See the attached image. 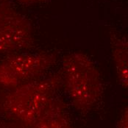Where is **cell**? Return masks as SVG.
<instances>
[{"label": "cell", "instance_id": "ba28073f", "mask_svg": "<svg viewBox=\"0 0 128 128\" xmlns=\"http://www.w3.org/2000/svg\"><path fill=\"white\" fill-rule=\"evenodd\" d=\"M22 2H40L42 0H21Z\"/></svg>", "mask_w": 128, "mask_h": 128}, {"label": "cell", "instance_id": "52a82bcc", "mask_svg": "<svg viewBox=\"0 0 128 128\" xmlns=\"http://www.w3.org/2000/svg\"><path fill=\"white\" fill-rule=\"evenodd\" d=\"M117 128H128V107L124 108L122 111Z\"/></svg>", "mask_w": 128, "mask_h": 128}, {"label": "cell", "instance_id": "8992f818", "mask_svg": "<svg viewBox=\"0 0 128 128\" xmlns=\"http://www.w3.org/2000/svg\"><path fill=\"white\" fill-rule=\"evenodd\" d=\"M112 58L118 82L124 88L128 85V43L127 36L114 34L110 38Z\"/></svg>", "mask_w": 128, "mask_h": 128}, {"label": "cell", "instance_id": "277c9868", "mask_svg": "<svg viewBox=\"0 0 128 128\" xmlns=\"http://www.w3.org/2000/svg\"><path fill=\"white\" fill-rule=\"evenodd\" d=\"M34 43L30 22L9 0L0 1V54L30 49Z\"/></svg>", "mask_w": 128, "mask_h": 128}, {"label": "cell", "instance_id": "7a4b0ae2", "mask_svg": "<svg viewBox=\"0 0 128 128\" xmlns=\"http://www.w3.org/2000/svg\"><path fill=\"white\" fill-rule=\"evenodd\" d=\"M61 77L54 74L13 88L4 98L3 107L25 125L32 128L44 110L57 97Z\"/></svg>", "mask_w": 128, "mask_h": 128}, {"label": "cell", "instance_id": "3957f363", "mask_svg": "<svg viewBox=\"0 0 128 128\" xmlns=\"http://www.w3.org/2000/svg\"><path fill=\"white\" fill-rule=\"evenodd\" d=\"M52 52L19 53L0 61V86L15 88L44 75L55 64Z\"/></svg>", "mask_w": 128, "mask_h": 128}, {"label": "cell", "instance_id": "5b68a950", "mask_svg": "<svg viewBox=\"0 0 128 128\" xmlns=\"http://www.w3.org/2000/svg\"><path fill=\"white\" fill-rule=\"evenodd\" d=\"M32 128H72L66 104L56 97L40 114Z\"/></svg>", "mask_w": 128, "mask_h": 128}, {"label": "cell", "instance_id": "6da1fadb", "mask_svg": "<svg viewBox=\"0 0 128 128\" xmlns=\"http://www.w3.org/2000/svg\"><path fill=\"white\" fill-rule=\"evenodd\" d=\"M61 80L77 110L86 113L100 101L103 93L102 75L97 65L83 52L66 55L62 61Z\"/></svg>", "mask_w": 128, "mask_h": 128}]
</instances>
